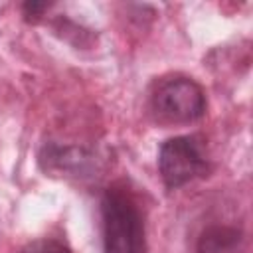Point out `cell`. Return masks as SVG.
<instances>
[{
  "instance_id": "obj_1",
  "label": "cell",
  "mask_w": 253,
  "mask_h": 253,
  "mask_svg": "<svg viewBox=\"0 0 253 253\" xmlns=\"http://www.w3.org/2000/svg\"><path fill=\"white\" fill-rule=\"evenodd\" d=\"M101 227L103 253H148L144 210L125 182L103 190Z\"/></svg>"
},
{
  "instance_id": "obj_2",
  "label": "cell",
  "mask_w": 253,
  "mask_h": 253,
  "mask_svg": "<svg viewBox=\"0 0 253 253\" xmlns=\"http://www.w3.org/2000/svg\"><path fill=\"white\" fill-rule=\"evenodd\" d=\"M146 109L158 125H190L206 115L208 99L204 87L196 79L184 73H168L152 81Z\"/></svg>"
},
{
  "instance_id": "obj_3",
  "label": "cell",
  "mask_w": 253,
  "mask_h": 253,
  "mask_svg": "<svg viewBox=\"0 0 253 253\" xmlns=\"http://www.w3.org/2000/svg\"><path fill=\"white\" fill-rule=\"evenodd\" d=\"M158 174L168 190L206 178L211 170L210 150L202 134H178L166 138L158 148Z\"/></svg>"
},
{
  "instance_id": "obj_4",
  "label": "cell",
  "mask_w": 253,
  "mask_h": 253,
  "mask_svg": "<svg viewBox=\"0 0 253 253\" xmlns=\"http://www.w3.org/2000/svg\"><path fill=\"white\" fill-rule=\"evenodd\" d=\"M196 253H245V233L235 225L211 223L200 233Z\"/></svg>"
},
{
  "instance_id": "obj_5",
  "label": "cell",
  "mask_w": 253,
  "mask_h": 253,
  "mask_svg": "<svg viewBox=\"0 0 253 253\" xmlns=\"http://www.w3.org/2000/svg\"><path fill=\"white\" fill-rule=\"evenodd\" d=\"M18 253H73L63 241L51 237H40L26 243Z\"/></svg>"
},
{
  "instance_id": "obj_6",
  "label": "cell",
  "mask_w": 253,
  "mask_h": 253,
  "mask_svg": "<svg viewBox=\"0 0 253 253\" xmlns=\"http://www.w3.org/2000/svg\"><path fill=\"white\" fill-rule=\"evenodd\" d=\"M53 4L51 2H38V0H28V2H24L22 4V14L28 18V20H32V22H36L38 18H42L49 8H51Z\"/></svg>"
}]
</instances>
